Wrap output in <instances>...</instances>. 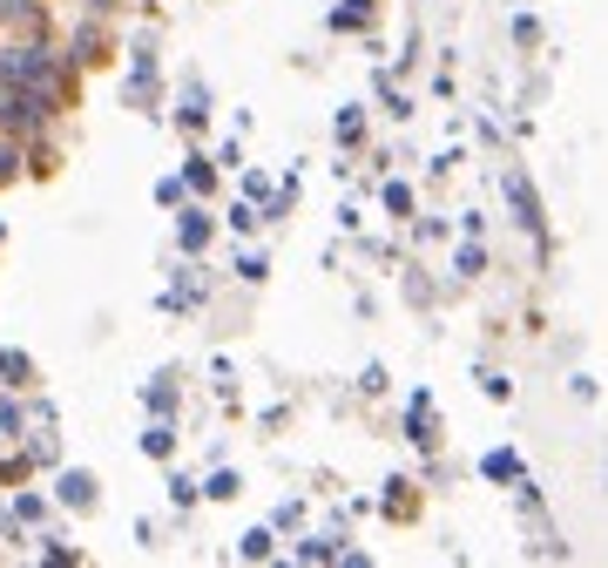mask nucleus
I'll use <instances>...</instances> for the list:
<instances>
[{"instance_id":"20e7f679","label":"nucleus","mask_w":608,"mask_h":568,"mask_svg":"<svg viewBox=\"0 0 608 568\" xmlns=\"http://www.w3.org/2000/svg\"><path fill=\"white\" fill-rule=\"evenodd\" d=\"M203 237H210V223H203V217H190V223H183V251H203Z\"/></svg>"},{"instance_id":"f03ea898","label":"nucleus","mask_w":608,"mask_h":568,"mask_svg":"<svg viewBox=\"0 0 608 568\" xmlns=\"http://www.w3.org/2000/svg\"><path fill=\"white\" fill-rule=\"evenodd\" d=\"M41 61H48L41 48H0V81H8V89H21V81H28Z\"/></svg>"},{"instance_id":"0eeeda50","label":"nucleus","mask_w":608,"mask_h":568,"mask_svg":"<svg viewBox=\"0 0 608 568\" xmlns=\"http://www.w3.org/2000/svg\"><path fill=\"white\" fill-rule=\"evenodd\" d=\"M0 183H14V142H0Z\"/></svg>"},{"instance_id":"39448f33","label":"nucleus","mask_w":608,"mask_h":568,"mask_svg":"<svg viewBox=\"0 0 608 568\" xmlns=\"http://www.w3.org/2000/svg\"><path fill=\"white\" fill-rule=\"evenodd\" d=\"M61 487H68V501H74V508H89V474H68Z\"/></svg>"},{"instance_id":"423d86ee","label":"nucleus","mask_w":608,"mask_h":568,"mask_svg":"<svg viewBox=\"0 0 608 568\" xmlns=\"http://www.w3.org/2000/svg\"><path fill=\"white\" fill-rule=\"evenodd\" d=\"M0 21H34V0H0Z\"/></svg>"},{"instance_id":"7ed1b4c3","label":"nucleus","mask_w":608,"mask_h":568,"mask_svg":"<svg viewBox=\"0 0 608 568\" xmlns=\"http://www.w3.org/2000/svg\"><path fill=\"white\" fill-rule=\"evenodd\" d=\"M21 372H28V359H21V352H0V379L21 386Z\"/></svg>"},{"instance_id":"f257e3e1","label":"nucleus","mask_w":608,"mask_h":568,"mask_svg":"<svg viewBox=\"0 0 608 568\" xmlns=\"http://www.w3.org/2000/svg\"><path fill=\"white\" fill-rule=\"evenodd\" d=\"M48 109L28 96V89H8V96H0V129H34Z\"/></svg>"}]
</instances>
